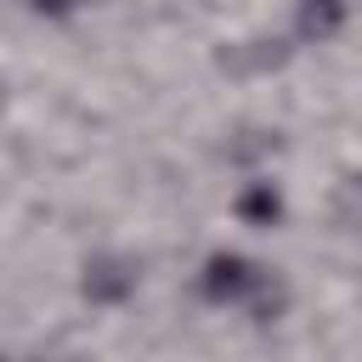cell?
Here are the masks:
<instances>
[{"mask_svg": "<svg viewBox=\"0 0 362 362\" xmlns=\"http://www.w3.org/2000/svg\"><path fill=\"white\" fill-rule=\"evenodd\" d=\"M277 147H283L277 124H260V119H238V124L221 136V158H226V164H238V170H260Z\"/></svg>", "mask_w": 362, "mask_h": 362, "instance_id": "3", "label": "cell"}, {"mask_svg": "<svg viewBox=\"0 0 362 362\" xmlns=\"http://www.w3.org/2000/svg\"><path fill=\"white\" fill-rule=\"evenodd\" d=\"M0 113H6V79H0Z\"/></svg>", "mask_w": 362, "mask_h": 362, "instance_id": "8", "label": "cell"}, {"mask_svg": "<svg viewBox=\"0 0 362 362\" xmlns=\"http://www.w3.org/2000/svg\"><path fill=\"white\" fill-rule=\"evenodd\" d=\"M351 17V0H294V23L288 40L294 45H328Z\"/></svg>", "mask_w": 362, "mask_h": 362, "instance_id": "4", "label": "cell"}, {"mask_svg": "<svg viewBox=\"0 0 362 362\" xmlns=\"http://www.w3.org/2000/svg\"><path fill=\"white\" fill-rule=\"evenodd\" d=\"M40 362H45V356H40Z\"/></svg>", "mask_w": 362, "mask_h": 362, "instance_id": "9", "label": "cell"}, {"mask_svg": "<svg viewBox=\"0 0 362 362\" xmlns=\"http://www.w3.org/2000/svg\"><path fill=\"white\" fill-rule=\"evenodd\" d=\"M238 209H243L249 221H266V226H272V221H277V192H272V187L260 181L255 192H243V204H238Z\"/></svg>", "mask_w": 362, "mask_h": 362, "instance_id": "7", "label": "cell"}, {"mask_svg": "<svg viewBox=\"0 0 362 362\" xmlns=\"http://www.w3.org/2000/svg\"><path fill=\"white\" fill-rule=\"evenodd\" d=\"M74 288H79L85 305L119 311V305H130L141 294V255H130V249H90L79 260V272H74Z\"/></svg>", "mask_w": 362, "mask_h": 362, "instance_id": "1", "label": "cell"}, {"mask_svg": "<svg viewBox=\"0 0 362 362\" xmlns=\"http://www.w3.org/2000/svg\"><path fill=\"white\" fill-rule=\"evenodd\" d=\"M238 311H243L249 322H277V317L288 311V283H283L272 266H255L249 288L238 294Z\"/></svg>", "mask_w": 362, "mask_h": 362, "instance_id": "6", "label": "cell"}, {"mask_svg": "<svg viewBox=\"0 0 362 362\" xmlns=\"http://www.w3.org/2000/svg\"><path fill=\"white\" fill-rule=\"evenodd\" d=\"M294 40L288 34H238V40H221L215 45V68L226 79H266V74H283L294 62Z\"/></svg>", "mask_w": 362, "mask_h": 362, "instance_id": "2", "label": "cell"}, {"mask_svg": "<svg viewBox=\"0 0 362 362\" xmlns=\"http://www.w3.org/2000/svg\"><path fill=\"white\" fill-rule=\"evenodd\" d=\"M249 277H255V260H243V255H232V249H215V255L204 260L198 288H204V300H215V305H238V294L249 288Z\"/></svg>", "mask_w": 362, "mask_h": 362, "instance_id": "5", "label": "cell"}, {"mask_svg": "<svg viewBox=\"0 0 362 362\" xmlns=\"http://www.w3.org/2000/svg\"><path fill=\"white\" fill-rule=\"evenodd\" d=\"M0 362H6V356H0Z\"/></svg>", "mask_w": 362, "mask_h": 362, "instance_id": "10", "label": "cell"}]
</instances>
